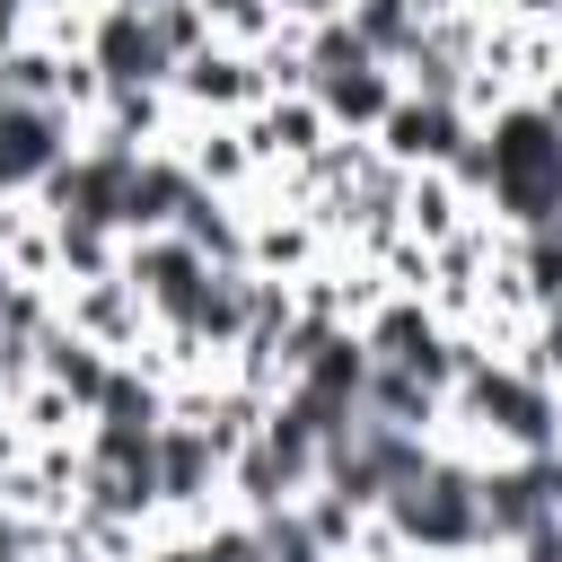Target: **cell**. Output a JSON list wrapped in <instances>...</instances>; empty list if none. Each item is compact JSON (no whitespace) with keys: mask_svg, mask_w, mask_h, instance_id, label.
<instances>
[{"mask_svg":"<svg viewBox=\"0 0 562 562\" xmlns=\"http://www.w3.org/2000/svg\"><path fill=\"white\" fill-rule=\"evenodd\" d=\"M35 158H44V123H26V114H9V123H0V167L18 176V167H35Z\"/></svg>","mask_w":562,"mask_h":562,"instance_id":"cell-2","label":"cell"},{"mask_svg":"<svg viewBox=\"0 0 562 562\" xmlns=\"http://www.w3.org/2000/svg\"><path fill=\"white\" fill-rule=\"evenodd\" d=\"M501 184H509L518 202H544V184H553V140H544L536 123H518V132L501 140Z\"/></svg>","mask_w":562,"mask_h":562,"instance_id":"cell-1","label":"cell"}]
</instances>
